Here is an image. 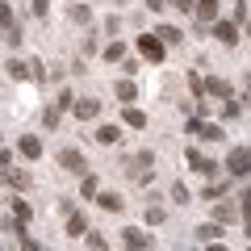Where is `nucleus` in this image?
Listing matches in <instances>:
<instances>
[{
	"mask_svg": "<svg viewBox=\"0 0 251 251\" xmlns=\"http://www.w3.org/2000/svg\"><path fill=\"white\" fill-rule=\"evenodd\" d=\"M126 176L134 180V184H147V180L155 176V155H151V151L130 155V159H126Z\"/></svg>",
	"mask_w": 251,
	"mask_h": 251,
	"instance_id": "obj_1",
	"label": "nucleus"
},
{
	"mask_svg": "<svg viewBox=\"0 0 251 251\" xmlns=\"http://www.w3.org/2000/svg\"><path fill=\"white\" fill-rule=\"evenodd\" d=\"M184 134H197L201 138V143H222V126H218V122H205V117H188V122H184Z\"/></svg>",
	"mask_w": 251,
	"mask_h": 251,
	"instance_id": "obj_2",
	"label": "nucleus"
},
{
	"mask_svg": "<svg viewBox=\"0 0 251 251\" xmlns=\"http://www.w3.org/2000/svg\"><path fill=\"white\" fill-rule=\"evenodd\" d=\"M226 172H230V176H247V172H251V147H230V155H226Z\"/></svg>",
	"mask_w": 251,
	"mask_h": 251,
	"instance_id": "obj_3",
	"label": "nucleus"
},
{
	"mask_svg": "<svg viewBox=\"0 0 251 251\" xmlns=\"http://www.w3.org/2000/svg\"><path fill=\"white\" fill-rule=\"evenodd\" d=\"M59 168L72 172V176H84L88 159H84V151H75V147H63V151H59Z\"/></svg>",
	"mask_w": 251,
	"mask_h": 251,
	"instance_id": "obj_4",
	"label": "nucleus"
},
{
	"mask_svg": "<svg viewBox=\"0 0 251 251\" xmlns=\"http://www.w3.org/2000/svg\"><path fill=\"white\" fill-rule=\"evenodd\" d=\"M0 25H4V42H9V46H21V25H17V17H13L9 4H0Z\"/></svg>",
	"mask_w": 251,
	"mask_h": 251,
	"instance_id": "obj_5",
	"label": "nucleus"
},
{
	"mask_svg": "<svg viewBox=\"0 0 251 251\" xmlns=\"http://www.w3.org/2000/svg\"><path fill=\"white\" fill-rule=\"evenodd\" d=\"M138 54L151 59V63H163V42H159V34H143V38H138Z\"/></svg>",
	"mask_w": 251,
	"mask_h": 251,
	"instance_id": "obj_6",
	"label": "nucleus"
},
{
	"mask_svg": "<svg viewBox=\"0 0 251 251\" xmlns=\"http://www.w3.org/2000/svg\"><path fill=\"white\" fill-rule=\"evenodd\" d=\"M122 243H126L130 251H147V247H151V234L138 230V226H126V230H122Z\"/></svg>",
	"mask_w": 251,
	"mask_h": 251,
	"instance_id": "obj_7",
	"label": "nucleus"
},
{
	"mask_svg": "<svg viewBox=\"0 0 251 251\" xmlns=\"http://www.w3.org/2000/svg\"><path fill=\"white\" fill-rule=\"evenodd\" d=\"M214 34H218V42H222V46H234V42H239V21H214Z\"/></svg>",
	"mask_w": 251,
	"mask_h": 251,
	"instance_id": "obj_8",
	"label": "nucleus"
},
{
	"mask_svg": "<svg viewBox=\"0 0 251 251\" xmlns=\"http://www.w3.org/2000/svg\"><path fill=\"white\" fill-rule=\"evenodd\" d=\"M239 214L243 205H234V201H214V222H234Z\"/></svg>",
	"mask_w": 251,
	"mask_h": 251,
	"instance_id": "obj_9",
	"label": "nucleus"
},
{
	"mask_svg": "<svg viewBox=\"0 0 251 251\" xmlns=\"http://www.w3.org/2000/svg\"><path fill=\"white\" fill-rule=\"evenodd\" d=\"M184 159L193 163V168H197L201 176H214V172H218V163H209L205 155H201V151H193V147H188V151H184Z\"/></svg>",
	"mask_w": 251,
	"mask_h": 251,
	"instance_id": "obj_10",
	"label": "nucleus"
},
{
	"mask_svg": "<svg viewBox=\"0 0 251 251\" xmlns=\"http://www.w3.org/2000/svg\"><path fill=\"white\" fill-rule=\"evenodd\" d=\"M80 122H92V117L100 113V100H92V97H84V100H75V109H72Z\"/></svg>",
	"mask_w": 251,
	"mask_h": 251,
	"instance_id": "obj_11",
	"label": "nucleus"
},
{
	"mask_svg": "<svg viewBox=\"0 0 251 251\" xmlns=\"http://www.w3.org/2000/svg\"><path fill=\"white\" fill-rule=\"evenodd\" d=\"M29 67H34V63L9 59V63H4V75H9V80H29V75H34V72H29Z\"/></svg>",
	"mask_w": 251,
	"mask_h": 251,
	"instance_id": "obj_12",
	"label": "nucleus"
},
{
	"mask_svg": "<svg viewBox=\"0 0 251 251\" xmlns=\"http://www.w3.org/2000/svg\"><path fill=\"white\" fill-rule=\"evenodd\" d=\"M197 21H209V25L222 21V17H218V0H197Z\"/></svg>",
	"mask_w": 251,
	"mask_h": 251,
	"instance_id": "obj_13",
	"label": "nucleus"
},
{
	"mask_svg": "<svg viewBox=\"0 0 251 251\" xmlns=\"http://www.w3.org/2000/svg\"><path fill=\"white\" fill-rule=\"evenodd\" d=\"M97 143H100V147L122 143V126H100V130H97Z\"/></svg>",
	"mask_w": 251,
	"mask_h": 251,
	"instance_id": "obj_14",
	"label": "nucleus"
},
{
	"mask_svg": "<svg viewBox=\"0 0 251 251\" xmlns=\"http://www.w3.org/2000/svg\"><path fill=\"white\" fill-rule=\"evenodd\" d=\"M122 122L130 126V130H147V113L143 109H122Z\"/></svg>",
	"mask_w": 251,
	"mask_h": 251,
	"instance_id": "obj_15",
	"label": "nucleus"
},
{
	"mask_svg": "<svg viewBox=\"0 0 251 251\" xmlns=\"http://www.w3.org/2000/svg\"><path fill=\"white\" fill-rule=\"evenodd\" d=\"M67 234H72V239H80V234H92V230H88V218H84V214H72V218H67Z\"/></svg>",
	"mask_w": 251,
	"mask_h": 251,
	"instance_id": "obj_16",
	"label": "nucleus"
},
{
	"mask_svg": "<svg viewBox=\"0 0 251 251\" xmlns=\"http://www.w3.org/2000/svg\"><path fill=\"white\" fill-rule=\"evenodd\" d=\"M138 97V88H134V80H117V100H122L126 109H130V100Z\"/></svg>",
	"mask_w": 251,
	"mask_h": 251,
	"instance_id": "obj_17",
	"label": "nucleus"
},
{
	"mask_svg": "<svg viewBox=\"0 0 251 251\" xmlns=\"http://www.w3.org/2000/svg\"><path fill=\"white\" fill-rule=\"evenodd\" d=\"M17 147H21V155H25V159H38V155H42V143H38L34 134H25Z\"/></svg>",
	"mask_w": 251,
	"mask_h": 251,
	"instance_id": "obj_18",
	"label": "nucleus"
},
{
	"mask_svg": "<svg viewBox=\"0 0 251 251\" xmlns=\"http://www.w3.org/2000/svg\"><path fill=\"white\" fill-rule=\"evenodd\" d=\"M197 239H201V243L222 239V222H205V226H197Z\"/></svg>",
	"mask_w": 251,
	"mask_h": 251,
	"instance_id": "obj_19",
	"label": "nucleus"
},
{
	"mask_svg": "<svg viewBox=\"0 0 251 251\" xmlns=\"http://www.w3.org/2000/svg\"><path fill=\"white\" fill-rule=\"evenodd\" d=\"M97 201H100V209H109V214H122V205H126V201L117 197V193H100Z\"/></svg>",
	"mask_w": 251,
	"mask_h": 251,
	"instance_id": "obj_20",
	"label": "nucleus"
},
{
	"mask_svg": "<svg viewBox=\"0 0 251 251\" xmlns=\"http://www.w3.org/2000/svg\"><path fill=\"white\" fill-rule=\"evenodd\" d=\"M155 34H159V42H163V46H172V42H180V38H184V34L176 29V25H159Z\"/></svg>",
	"mask_w": 251,
	"mask_h": 251,
	"instance_id": "obj_21",
	"label": "nucleus"
},
{
	"mask_svg": "<svg viewBox=\"0 0 251 251\" xmlns=\"http://www.w3.org/2000/svg\"><path fill=\"white\" fill-rule=\"evenodd\" d=\"M105 59H109V63H126V46H122V42H109V46H105Z\"/></svg>",
	"mask_w": 251,
	"mask_h": 251,
	"instance_id": "obj_22",
	"label": "nucleus"
},
{
	"mask_svg": "<svg viewBox=\"0 0 251 251\" xmlns=\"http://www.w3.org/2000/svg\"><path fill=\"white\" fill-rule=\"evenodd\" d=\"M172 201H176V205H188V188H184V180H176V184H172Z\"/></svg>",
	"mask_w": 251,
	"mask_h": 251,
	"instance_id": "obj_23",
	"label": "nucleus"
},
{
	"mask_svg": "<svg viewBox=\"0 0 251 251\" xmlns=\"http://www.w3.org/2000/svg\"><path fill=\"white\" fill-rule=\"evenodd\" d=\"M72 21H84V25H88V21H92V9H88V4H72Z\"/></svg>",
	"mask_w": 251,
	"mask_h": 251,
	"instance_id": "obj_24",
	"label": "nucleus"
},
{
	"mask_svg": "<svg viewBox=\"0 0 251 251\" xmlns=\"http://www.w3.org/2000/svg\"><path fill=\"white\" fill-rule=\"evenodd\" d=\"M80 197H100V193H97V176H84V184H80Z\"/></svg>",
	"mask_w": 251,
	"mask_h": 251,
	"instance_id": "obj_25",
	"label": "nucleus"
},
{
	"mask_svg": "<svg viewBox=\"0 0 251 251\" xmlns=\"http://www.w3.org/2000/svg\"><path fill=\"white\" fill-rule=\"evenodd\" d=\"M4 180H9V188H25V184H29V180H25V176H21V172H13V168H9V172H4Z\"/></svg>",
	"mask_w": 251,
	"mask_h": 251,
	"instance_id": "obj_26",
	"label": "nucleus"
},
{
	"mask_svg": "<svg viewBox=\"0 0 251 251\" xmlns=\"http://www.w3.org/2000/svg\"><path fill=\"white\" fill-rule=\"evenodd\" d=\"M163 218H168V214H163V205H147V222H151V226H159Z\"/></svg>",
	"mask_w": 251,
	"mask_h": 251,
	"instance_id": "obj_27",
	"label": "nucleus"
},
{
	"mask_svg": "<svg viewBox=\"0 0 251 251\" xmlns=\"http://www.w3.org/2000/svg\"><path fill=\"white\" fill-rule=\"evenodd\" d=\"M13 214H17V222H25V218H29V205H25V201H13Z\"/></svg>",
	"mask_w": 251,
	"mask_h": 251,
	"instance_id": "obj_28",
	"label": "nucleus"
},
{
	"mask_svg": "<svg viewBox=\"0 0 251 251\" xmlns=\"http://www.w3.org/2000/svg\"><path fill=\"white\" fill-rule=\"evenodd\" d=\"M88 247H92V251H109V243L100 239V234H88Z\"/></svg>",
	"mask_w": 251,
	"mask_h": 251,
	"instance_id": "obj_29",
	"label": "nucleus"
},
{
	"mask_svg": "<svg viewBox=\"0 0 251 251\" xmlns=\"http://www.w3.org/2000/svg\"><path fill=\"white\" fill-rule=\"evenodd\" d=\"M239 205H243V218H247V222H251V188H247V193H243V197H239Z\"/></svg>",
	"mask_w": 251,
	"mask_h": 251,
	"instance_id": "obj_30",
	"label": "nucleus"
},
{
	"mask_svg": "<svg viewBox=\"0 0 251 251\" xmlns=\"http://www.w3.org/2000/svg\"><path fill=\"white\" fill-rule=\"evenodd\" d=\"M172 4H176L180 13H197V0H172Z\"/></svg>",
	"mask_w": 251,
	"mask_h": 251,
	"instance_id": "obj_31",
	"label": "nucleus"
},
{
	"mask_svg": "<svg viewBox=\"0 0 251 251\" xmlns=\"http://www.w3.org/2000/svg\"><path fill=\"white\" fill-rule=\"evenodd\" d=\"M34 13H38V17H46V13H50V0H34Z\"/></svg>",
	"mask_w": 251,
	"mask_h": 251,
	"instance_id": "obj_32",
	"label": "nucleus"
},
{
	"mask_svg": "<svg viewBox=\"0 0 251 251\" xmlns=\"http://www.w3.org/2000/svg\"><path fill=\"white\" fill-rule=\"evenodd\" d=\"M21 251H46V247H38V243L29 239V234H25V239H21Z\"/></svg>",
	"mask_w": 251,
	"mask_h": 251,
	"instance_id": "obj_33",
	"label": "nucleus"
},
{
	"mask_svg": "<svg viewBox=\"0 0 251 251\" xmlns=\"http://www.w3.org/2000/svg\"><path fill=\"white\" fill-rule=\"evenodd\" d=\"M163 4H168V0H147V9H151V13H159Z\"/></svg>",
	"mask_w": 251,
	"mask_h": 251,
	"instance_id": "obj_34",
	"label": "nucleus"
},
{
	"mask_svg": "<svg viewBox=\"0 0 251 251\" xmlns=\"http://www.w3.org/2000/svg\"><path fill=\"white\" fill-rule=\"evenodd\" d=\"M205 251H226V247H222V243H209V247H205Z\"/></svg>",
	"mask_w": 251,
	"mask_h": 251,
	"instance_id": "obj_35",
	"label": "nucleus"
},
{
	"mask_svg": "<svg viewBox=\"0 0 251 251\" xmlns=\"http://www.w3.org/2000/svg\"><path fill=\"white\" fill-rule=\"evenodd\" d=\"M247 92H251V72H247Z\"/></svg>",
	"mask_w": 251,
	"mask_h": 251,
	"instance_id": "obj_36",
	"label": "nucleus"
},
{
	"mask_svg": "<svg viewBox=\"0 0 251 251\" xmlns=\"http://www.w3.org/2000/svg\"><path fill=\"white\" fill-rule=\"evenodd\" d=\"M247 251H251V247H247Z\"/></svg>",
	"mask_w": 251,
	"mask_h": 251,
	"instance_id": "obj_37",
	"label": "nucleus"
}]
</instances>
